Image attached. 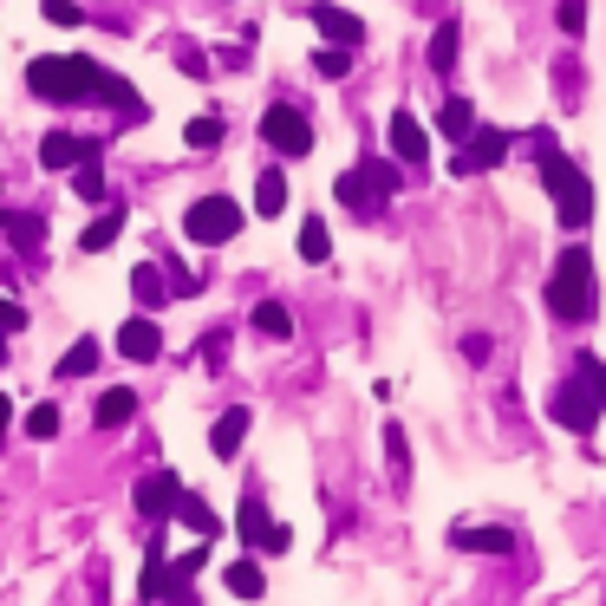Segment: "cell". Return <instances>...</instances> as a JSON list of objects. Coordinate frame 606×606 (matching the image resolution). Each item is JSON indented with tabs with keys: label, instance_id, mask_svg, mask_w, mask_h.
Instances as JSON below:
<instances>
[{
	"label": "cell",
	"instance_id": "34",
	"mask_svg": "<svg viewBox=\"0 0 606 606\" xmlns=\"http://www.w3.org/2000/svg\"><path fill=\"white\" fill-rule=\"evenodd\" d=\"M554 20H561V33H567V40H581V33H587V0H561V7H554Z\"/></svg>",
	"mask_w": 606,
	"mask_h": 606
},
{
	"label": "cell",
	"instance_id": "30",
	"mask_svg": "<svg viewBox=\"0 0 606 606\" xmlns=\"http://www.w3.org/2000/svg\"><path fill=\"white\" fill-rule=\"evenodd\" d=\"M313 72H320V78H345V72H352V46H333V40H327V46L313 53Z\"/></svg>",
	"mask_w": 606,
	"mask_h": 606
},
{
	"label": "cell",
	"instance_id": "43",
	"mask_svg": "<svg viewBox=\"0 0 606 606\" xmlns=\"http://www.w3.org/2000/svg\"><path fill=\"white\" fill-rule=\"evenodd\" d=\"M0 365H7V333H0Z\"/></svg>",
	"mask_w": 606,
	"mask_h": 606
},
{
	"label": "cell",
	"instance_id": "41",
	"mask_svg": "<svg viewBox=\"0 0 606 606\" xmlns=\"http://www.w3.org/2000/svg\"><path fill=\"white\" fill-rule=\"evenodd\" d=\"M7 430H13V398L0 392V444H7Z\"/></svg>",
	"mask_w": 606,
	"mask_h": 606
},
{
	"label": "cell",
	"instance_id": "29",
	"mask_svg": "<svg viewBox=\"0 0 606 606\" xmlns=\"http://www.w3.org/2000/svg\"><path fill=\"white\" fill-rule=\"evenodd\" d=\"M72 190L85 202H105V157H92V163H78L72 170Z\"/></svg>",
	"mask_w": 606,
	"mask_h": 606
},
{
	"label": "cell",
	"instance_id": "32",
	"mask_svg": "<svg viewBox=\"0 0 606 606\" xmlns=\"http://www.w3.org/2000/svg\"><path fill=\"white\" fill-rule=\"evenodd\" d=\"M183 143H190V150H215V143H222V118H190V125H183Z\"/></svg>",
	"mask_w": 606,
	"mask_h": 606
},
{
	"label": "cell",
	"instance_id": "35",
	"mask_svg": "<svg viewBox=\"0 0 606 606\" xmlns=\"http://www.w3.org/2000/svg\"><path fill=\"white\" fill-rule=\"evenodd\" d=\"M40 13H46L53 26H78V7H72V0H40Z\"/></svg>",
	"mask_w": 606,
	"mask_h": 606
},
{
	"label": "cell",
	"instance_id": "26",
	"mask_svg": "<svg viewBox=\"0 0 606 606\" xmlns=\"http://www.w3.org/2000/svg\"><path fill=\"white\" fill-rule=\"evenodd\" d=\"M300 255H307L313 268H320V262H333V235H327V222H320V215H307V222H300Z\"/></svg>",
	"mask_w": 606,
	"mask_h": 606
},
{
	"label": "cell",
	"instance_id": "24",
	"mask_svg": "<svg viewBox=\"0 0 606 606\" xmlns=\"http://www.w3.org/2000/svg\"><path fill=\"white\" fill-rule=\"evenodd\" d=\"M118 235H125V209H105V215H98V222L78 235V248H85V255H98V248H111Z\"/></svg>",
	"mask_w": 606,
	"mask_h": 606
},
{
	"label": "cell",
	"instance_id": "38",
	"mask_svg": "<svg viewBox=\"0 0 606 606\" xmlns=\"http://www.w3.org/2000/svg\"><path fill=\"white\" fill-rule=\"evenodd\" d=\"M26 327V313H20V300H0V333H20Z\"/></svg>",
	"mask_w": 606,
	"mask_h": 606
},
{
	"label": "cell",
	"instance_id": "9",
	"mask_svg": "<svg viewBox=\"0 0 606 606\" xmlns=\"http://www.w3.org/2000/svg\"><path fill=\"white\" fill-rule=\"evenodd\" d=\"M509 143H515L509 131H482V125H476V131L464 137V143H457L450 170H457V177H482V170H496V163L509 157Z\"/></svg>",
	"mask_w": 606,
	"mask_h": 606
},
{
	"label": "cell",
	"instance_id": "14",
	"mask_svg": "<svg viewBox=\"0 0 606 606\" xmlns=\"http://www.w3.org/2000/svg\"><path fill=\"white\" fill-rule=\"evenodd\" d=\"M131 294H137V307H143V313H157V307H163L177 287H170L163 262H137V268H131Z\"/></svg>",
	"mask_w": 606,
	"mask_h": 606
},
{
	"label": "cell",
	"instance_id": "28",
	"mask_svg": "<svg viewBox=\"0 0 606 606\" xmlns=\"http://www.w3.org/2000/svg\"><path fill=\"white\" fill-rule=\"evenodd\" d=\"M235 529H242V541H248V547H262V535L274 529V515L262 509V496H248V502H242V522H235Z\"/></svg>",
	"mask_w": 606,
	"mask_h": 606
},
{
	"label": "cell",
	"instance_id": "37",
	"mask_svg": "<svg viewBox=\"0 0 606 606\" xmlns=\"http://www.w3.org/2000/svg\"><path fill=\"white\" fill-rule=\"evenodd\" d=\"M574 365H581V372H587V379H594V385H600V398H606V365H600V352H581V359H574Z\"/></svg>",
	"mask_w": 606,
	"mask_h": 606
},
{
	"label": "cell",
	"instance_id": "10",
	"mask_svg": "<svg viewBox=\"0 0 606 606\" xmlns=\"http://www.w3.org/2000/svg\"><path fill=\"white\" fill-rule=\"evenodd\" d=\"M92 157H105L98 137H72V131L40 137V163H46V170H78V163H92Z\"/></svg>",
	"mask_w": 606,
	"mask_h": 606
},
{
	"label": "cell",
	"instance_id": "39",
	"mask_svg": "<svg viewBox=\"0 0 606 606\" xmlns=\"http://www.w3.org/2000/svg\"><path fill=\"white\" fill-rule=\"evenodd\" d=\"M177 66H183V72H209V60H202L196 46H183V53H177Z\"/></svg>",
	"mask_w": 606,
	"mask_h": 606
},
{
	"label": "cell",
	"instance_id": "40",
	"mask_svg": "<svg viewBox=\"0 0 606 606\" xmlns=\"http://www.w3.org/2000/svg\"><path fill=\"white\" fill-rule=\"evenodd\" d=\"M464 359H489V333H470V339H464Z\"/></svg>",
	"mask_w": 606,
	"mask_h": 606
},
{
	"label": "cell",
	"instance_id": "2",
	"mask_svg": "<svg viewBox=\"0 0 606 606\" xmlns=\"http://www.w3.org/2000/svg\"><path fill=\"white\" fill-rule=\"evenodd\" d=\"M541 190L554 196V215H561L567 235H581V228L594 222V177H587L574 157H561L554 137H541Z\"/></svg>",
	"mask_w": 606,
	"mask_h": 606
},
{
	"label": "cell",
	"instance_id": "21",
	"mask_svg": "<svg viewBox=\"0 0 606 606\" xmlns=\"http://www.w3.org/2000/svg\"><path fill=\"white\" fill-rule=\"evenodd\" d=\"M470 131H476V105L470 98H444V105H437V137H444V143H464Z\"/></svg>",
	"mask_w": 606,
	"mask_h": 606
},
{
	"label": "cell",
	"instance_id": "23",
	"mask_svg": "<svg viewBox=\"0 0 606 606\" xmlns=\"http://www.w3.org/2000/svg\"><path fill=\"white\" fill-rule=\"evenodd\" d=\"M457 40H464V33H457V20H444V26L430 33V72H437V78H450V72H457Z\"/></svg>",
	"mask_w": 606,
	"mask_h": 606
},
{
	"label": "cell",
	"instance_id": "36",
	"mask_svg": "<svg viewBox=\"0 0 606 606\" xmlns=\"http://www.w3.org/2000/svg\"><path fill=\"white\" fill-rule=\"evenodd\" d=\"M287 547H294V529H280V522H274L268 535H262V554H287Z\"/></svg>",
	"mask_w": 606,
	"mask_h": 606
},
{
	"label": "cell",
	"instance_id": "22",
	"mask_svg": "<svg viewBox=\"0 0 606 606\" xmlns=\"http://www.w3.org/2000/svg\"><path fill=\"white\" fill-rule=\"evenodd\" d=\"M450 547H464V554H509L515 535L509 529H450Z\"/></svg>",
	"mask_w": 606,
	"mask_h": 606
},
{
	"label": "cell",
	"instance_id": "6",
	"mask_svg": "<svg viewBox=\"0 0 606 606\" xmlns=\"http://www.w3.org/2000/svg\"><path fill=\"white\" fill-rule=\"evenodd\" d=\"M183 235L196 242V248H222V242H235L242 235V202L235 196H202L183 209Z\"/></svg>",
	"mask_w": 606,
	"mask_h": 606
},
{
	"label": "cell",
	"instance_id": "33",
	"mask_svg": "<svg viewBox=\"0 0 606 606\" xmlns=\"http://www.w3.org/2000/svg\"><path fill=\"white\" fill-rule=\"evenodd\" d=\"M26 437H40V444L60 437V404H33V411H26Z\"/></svg>",
	"mask_w": 606,
	"mask_h": 606
},
{
	"label": "cell",
	"instance_id": "3",
	"mask_svg": "<svg viewBox=\"0 0 606 606\" xmlns=\"http://www.w3.org/2000/svg\"><path fill=\"white\" fill-rule=\"evenodd\" d=\"M98 85H105V66L85 60V53H60V60L26 66V92L46 98V105H85V98H98Z\"/></svg>",
	"mask_w": 606,
	"mask_h": 606
},
{
	"label": "cell",
	"instance_id": "5",
	"mask_svg": "<svg viewBox=\"0 0 606 606\" xmlns=\"http://www.w3.org/2000/svg\"><path fill=\"white\" fill-rule=\"evenodd\" d=\"M600 411H606L600 385H594V379H587L581 365H574V372H567V379H561L554 392H547V417H554V424H567V430H581V437H587V430L600 424Z\"/></svg>",
	"mask_w": 606,
	"mask_h": 606
},
{
	"label": "cell",
	"instance_id": "20",
	"mask_svg": "<svg viewBox=\"0 0 606 606\" xmlns=\"http://www.w3.org/2000/svg\"><path fill=\"white\" fill-rule=\"evenodd\" d=\"M255 215H287V170L280 163H268L262 177H255Z\"/></svg>",
	"mask_w": 606,
	"mask_h": 606
},
{
	"label": "cell",
	"instance_id": "27",
	"mask_svg": "<svg viewBox=\"0 0 606 606\" xmlns=\"http://www.w3.org/2000/svg\"><path fill=\"white\" fill-rule=\"evenodd\" d=\"M255 333L262 339H294V313H287L280 300H262V307H255Z\"/></svg>",
	"mask_w": 606,
	"mask_h": 606
},
{
	"label": "cell",
	"instance_id": "18",
	"mask_svg": "<svg viewBox=\"0 0 606 606\" xmlns=\"http://www.w3.org/2000/svg\"><path fill=\"white\" fill-rule=\"evenodd\" d=\"M92 417H98V430H125V424L137 417V392H131V385H111V392H98Z\"/></svg>",
	"mask_w": 606,
	"mask_h": 606
},
{
	"label": "cell",
	"instance_id": "16",
	"mask_svg": "<svg viewBox=\"0 0 606 606\" xmlns=\"http://www.w3.org/2000/svg\"><path fill=\"white\" fill-rule=\"evenodd\" d=\"M248 424H255V417H248L242 404H235V411H222V417H215V430H209V450H215V457L228 464V457H235V450L248 444Z\"/></svg>",
	"mask_w": 606,
	"mask_h": 606
},
{
	"label": "cell",
	"instance_id": "31",
	"mask_svg": "<svg viewBox=\"0 0 606 606\" xmlns=\"http://www.w3.org/2000/svg\"><path fill=\"white\" fill-rule=\"evenodd\" d=\"M385 464H392V476H398V482H411V444H404L398 424H385Z\"/></svg>",
	"mask_w": 606,
	"mask_h": 606
},
{
	"label": "cell",
	"instance_id": "19",
	"mask_svg": "<svg viewBox=\"0 0 606 606\" xmlns=\"http://www.w3.org/2000/svg\"><path fill=\"white\" fill-rule=\"evenodd\" d=\"M7 242L20 248V262H40V242H46V215H7Z\"/></svg>",
	"mask_w": 606,
	"mask_h": 606
},
{
	"label": "cell",
	"instance_id": "1",
	"mask_svg": "<svg viewBox=\"0 0 606 606\" xmlns=\"http://www.w3.org/2000/svg\"><path fill=\"white\" fill-rule=\"evenodd\" d=\"M547 313L554 320H567V327H581V320H594V307H600V268H594V255L574 242V248H561L554 255V268H547Z\"/></svg>",
	"mask_w": 606,
	"mask_h": 606
},
{
	"label": "cell",
	"instance_id": "13",
	"mask_svg": "<svg viewBox=\"0 0 606 606\" xmlns=\"http://www.w3.org/2000/svg\"><path fill=\"white\" fill-rule=\"evenodd\" d=\"M118 352H125V359H137V365L163 359V333H157V320H150V313H131V320L118 327Z\"/></svg>",
	"mask_w": 606,
	"mask_h": 606
},
{
	"label": "cell",
	"instance_id": "15",
	"mask_svg": "<svg viewBox=\"0 0 606 606\" xmlns=\"http://www.w3.org/2000/svg\"><path fill=\"white\" fill-rule=\"evenodd\" d=\"M170 522H183V529H190L196 541H215V535H222V515L202 502L196 489H183V496H177V515H170Z\"/></svg>",
	"mask_w": 606,
	"mask_h": 606
},
{
	"label": "cell",
	"instance_id": "17",
	"mask_svg": "<svg viewBox=\"0 0 606 606\" xmlns=\"http://www.w3.org/2000/svg\"><path fill=\"white\" fill-rule=\"evenodd\" d=\"M222 587H228L235 600H262V594H268V574H262V561H255V554H242V561H228V567H222Z\"/></svg>",
	"mask_w": 606,
	"mask_h": 606
},
{
	"label": "cell",
	"instance_id": "25",
	"mask_svg": "<svg viewBox=\"0 0 606 606\" xmlns=\"http://www.w3.org/2000/svg\"><path fill=\"white\" fill-rule=\"evenodd\" d=\"M98 372V339H72L60 359V379H92Z\"/></svg>",
	"mask_w": 606,
	"mask_h": 606
},
{
	"label": "cell",
	"instance_id": "42",
	"mask_svg": "<svg viewBox=\"0 0 606 606\" xmlns=\"http://www.w3.org/2000/svg\"><path fill=\"white\" fill-rule=\"evenodd\" d=\"M7 215H13V209H0V235H7Z\"/></svg>",
	"mask_w": 606,
	"mask_h": 606
},
{
	"label": "cell",
	"instance_id": "12",
	"mask_svg": "<svg viewBox=\"0 0 606 606\" xmlns=\"http://www.w3.org/2000/svg\"><path fill=\"white\" fill-rule=\"evenodd\" d=\"M385 137H392V157L398 163H411V170H424V157H430V131L411 118V111H392V125H385Z\"/></svg>",
	"mask_w": 606,
	"mask_h": 606
},
{
	"label": "cell",
	"instance_id": "11",
	"mask_svg": "<svg viewBox=\"0 0 606 606\" xmlns=\"http://www.w3.org/2000/svg\"><path fill=\"white\" fill-rule=\"evenodd\" d=\"M307 20H313L333 46H365V20H359V13H345V7H333V0H313V7H307Z\"/></svg>",
	"mask_w": 606,
	"mask_h": 606
},
{
	"label": "cell",
	"instance_id": "4",
	"mask_svg": "<svg viewBox=\"0 0 606 606\" xmlns=\"http://www.w3.org/2000/svg\"><path fill=\"white\" fill-rule=\"evenodd\" d=\"M333 196L345 202L352 215H379L385 202L398 196V170H392L385 157H365L359 170H345V177H339V183H333Z\"/></svg>",
	"mask_w": 606,
	"mask_h": 606
},
{
	"label": "cell",
	"instance_id": "8",
	"mask_svg": "<svg viewBox=\"0 0 606 606\" xmlns=\"http://www.w3.org/2000/svg\"><path fill=\"white\" fill-rule=\"evenodd\" d=\"M177 496H183V476L170 470V464L143 470V476H137V489H131V502H137V515H143V522H170V515H177Z\"/></svg>",
	"mask_w": 606,
	"mask_h": 606
},
{
	"label": "cell",
	"instance_id": "7",
	"mask_svg": "<svg viewBox=\"0 0 606 606\" xmlns=\"http://www.w3.org/2000/svg\"><path fill=\"white\" fill-rule=\"evenodd\" d=\"M262 143H268L274 157H307V150H313L307 111H300V105H268V111H262Z\"/></svg>",
	"mask_w": 606,
	"mask_h": 606
}]
</instances>
